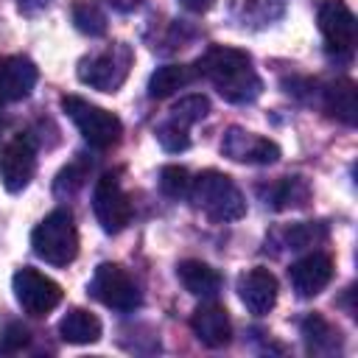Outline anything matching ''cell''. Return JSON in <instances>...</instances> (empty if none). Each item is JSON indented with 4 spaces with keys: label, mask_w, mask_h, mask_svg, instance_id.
Segmentation results:
<instances>
[{
    "label": "cell",
    "mask_w": 358,
    "mask_h": 358,
    "mask_svg": "<svg viewBox=\"0 0 358 358\" xmlns=\"http://www.w3.org/2000/svg\"><path fill=\"white\" fill-rule=\"evenodd\" d=\"M196 73L204 76L229 103H249L263 90V81L252 67V56L238 48H227V45L207 48L196 62Z\"/></svg>",
    "instance_id": "cell-1"
},
{
    "label": "cell",
    "mask_w": 358,
    "mask_h": 358,
    "mask_svg": "<svg viewBox=\"0 0 358 358\" xmlns=\"http://www.w3.org/2000/svg\"><path fill=\"white\" fill-rule=\"evenodd\" d=\"M190 201L196 210H201L210 221L215 224H227V221H238L246 215V201L243 193L238 190V185L221 173V171H201L196 179H190V190H187Z\"/></svg>",
    "instance_id": "cell-2"
},
{
    "label": "cell",
    "mask_w": 358,
    "mask_h": 358,
    "mask_svg": "<svg viewBox=\"0 0 358 358\" xmlns=\"http://www.w3.org/2000/svg\"><path fill=\"white\" fill-rule=\"evenodd\" d=\"M34 255L50 266H67L78 255V232L73 224L70 210L48 213L31 232Z\"/></svg>",
    "instance_id": "cell-3"
},
{
    "label": "cell",
    "mask_w": 358,
    "mask_h": 358,
    "mask_svg": "<svg viewBox=\"0 0 358 358\" xmlns=\"http://www.w3.org/2000/svg\"><path fill=\"white\" fill-rule=\"evenodd\" d=\"M62 109L92 148H112L123 134V123L117 115L78 95H62Z\"/></svg>",
    "instance_id": "cell-4"
},
{
    "label": "cell",
    "mask_w": 358,
    "mask_h": 358,
    "mask_svg": "<svg viewBox=\"0 0 358 358\" xmlns=\"http://www.w3.org/2000/svg\"><path fill=\"white\" fill-rule=\"evenodd\" d=\"M134 53L126 42H115L101 53L84 56L78 62V81L98 92H117L129 76Z\"/></svg>",
    "instance_id": "cell-5"
},
{
    "label": "cell",
    "mask_w": 358,
    "mask_h": 358,
    "mask_svg": "<svg viewBox=\"0 0 358 358\" xmlns=\"http://www.w3.org/2000/svg\"><path fill=\"white\" fill-rule=\"evenodd\" d=\"M87 291H90V296H95L101 305H106L112 310H134L140 305L137 282L117 263H101L87 285Z\"/></svg>",
    "instance_id": "cell-6"
},
{
    "label": "cell",
    "mask_w": 358,
    "mask_h": 358,
    "mask_svg": "<svg viewBox=\"0 0 358 358\" xmlns=\"http://www.w3.org/2000/svg\"><path fill=\"white\" fill-rule=\"evenodd\" d=\"M92 213H95L101 229L109 232V235H117L120 229L129 227V221H131V201L123 193V187H120V182H117L115 173H103L95 182V190H92Z\"/></svg>",
    "instance_id": "cell-7"
},
{
    "label": "cell",
    "mask_w": 358,
    "mask_h": 358,
    "mask_svg": "<svg viewBox=\"0 0 358 358\" xmlns=\"http://www.w3.org/2000/svg\"><path fill=\"white\" fill-rule=\"evenodd\" d=\"M11 285H14V296H17L20 308L31 316H45L62 302V285L31 266L20 268L11 280Z\"/></svg>",
    "instance_id": "cell-8"
},
{
    "label": "cell",
    "mask_w": 358,
    "mask_h": 358,
    "mask_svg": "<svg viewBox=\"0 0 358 358\" xmlns=\"http://www.w3.org/2000/svg\"><path fill=\"white\" fill-rule=\"evenodd\" d=\"M316 20L327 50L336 56H350L355 48V14L350 6L344 0H322Z\"/></svg>",
    "instance_id": "cell-9"
},
{
    "label": "cell",
    "mask_w": 358,
    "mask_h": 358,
    "mask_svg": "<svg viewBox=\"0 0 358 358\" xmlns=\"http://www.w3.org/2000/svg\"><path fill=\"white\" fill-rule=\"evenodd\" d=\"M221 151L224 157L246 165H271L280 159V145L268 137L252 134L241 126H229L221 137Z\"/></svg>",
    "instance_id": "cell-10"
},
{
    "label": "cell",
    "mask_w": 358,
    "mask_h": 358,
    "mask_svg": "<svg viewBox=\"0 0 358 358\" xmlns=\"http://www.w3.org/2000/svg\"><path fill=\"white\" fill-rule=\"evenodd\" d=\"M34 171H36V148L25 134H17L0 151V182L8 193H20L22 187H28Z\"/></svg>",
    "instance_id": "cell-11"
},
{
    "label": "cell",
    "mask_w": 358,
    "mask_h": 358,
    "mask_svg": "<svg viewBox=\"0 0 358 358\" xmlns=\"http://www.w3.org/2000/svg\"><path fill=\"white\" fill-rule=\"evenodd\" d=\"M288 280H291V288L296 291V296L310 299V296L322 294L330 285V280H333V257L324 255V252H310V255L299 257L296 263H291Z\"/></svg>",
    "instance_id": "cell-12"
},
{
    "label": "cell",
    "mask_w": 358,
    "mask_h": 358,
    "mask_svg": "<svg viewBox=\"0 0 358 358\" xmlns=\"http://www.w3.org/2000/svg\"><path fill=\"white\" fill-rule=\"evenodd\" d=\"M238 296L249 313L266 316L277 302V277L263 266L249 268L246 274L238 277Z\"/></svg>",
    "instance_id": "cell-13"
},
{
    "label": "cell",
    "mask_w": 358,
    "mask_h": 358,
    "mask_svg": "<svg viewBox=\"0 0 358 358\" xmlns=\"http://www.w3.org/2000/svg\"><path fill=\"white\" fill-rule=\"evenodd\" d=\"M39 73L36 64L25 56H3L0 59V106L22 101L31 95Z\"/></svg>",
    "instance_id": "cell-14"
},
{
    "label": "cell",
    "mask_w": 358,
    "mask_h": 358,
    "mask_svg": "<svg viewBox=\"0 0 358 358\" xmlns=\"http://www.w3.org/2000/svg\"><path fill=\"white\" fill-rule=\"evenodd\" d=\"M190 327L196 333V338L207 347H224L229 344L232 338V324H229V316L221 305L215 302H201L193 316H190Z\"/></svg>",
    "instance_id": "cell-15"
},
{
    "label": "cell",
    "mask_w": 358,
    "mask_h": 358,
    "mask_svg": "<svg viewBox=\"0 0 358 358\" xmlns=\"http://www.w3.org/2000/svg\"><path fill=\"white\" fill-rule=\"evenodd\" d=\"M263 204L271 210H291V207H305L310 199V187L302 176H282L266 187L257 190Z\"/></svg>",
    "instance_id": "cell-16"
},
{
    "label": "cell",
    "mask_w": 358,
    "mask_h": 358,
    "mask_svg": "<svg viewBox=\"0 0 358 358\" xmlns=\"http://www.w3.org/2000/svg\"><path fill=\"white\" fill-rule=\"evenodd\" d=\"M176 277H179V282L187 294L201 296V299H213L224 285L221 274L213 266L201 263V260H182L176 266Z\"/></svg>",
    "instance_id": "cell-17"
},
{
    "label": "cell",
    "mask_w": 358,
    "mask_h": 358,
    "mask_svg": "<svg viewBox=\"0 0 358 358\" xmlns=\"http://www.w3.org/2000/svg\"><path fill=\"white\" fill-rule=\"evenodd\" d=\"M59 336L67 344H95L101 338V319L84 308H73L59 322Z\"/></svg>",
    "instance_id": "cell-18"
},
{
    "label": "cell",
    "mask_w": 358,
    "mask_h": 358,
    "mask_svg": "<svg viewBox=\"0 0 358 358\" xmlns=\"http://www.w3.org/2000/svg\"><path fill=\"white\" fill-rule=\"evenodd\" d=\"M302 338H305L308 352L313 355H333L341 350V333L319 313H310L302 322Z\"/></svg>",
    "instance_id": "cell-19"
},
{
    "label": "cell",
    "mask_w": 358,
    "mask_h": 358,
    "mask_svg": "<svg viewBox=\"0 0 358 358\" xmlns=\"http://www.w3.org/2000/svg\"><path fill=\"white\" fill-rule=\"evenodd\" d=\"M285 11V0H235L232 17L243 28H263L280 20Z\"/></svg>",
    "instance_id": "cell-20"
},
{
    "label": "cell",
    "mask_w": 358,
    "mask_h": 358,
    "mask_svg": "<svg viewBox=\"0 0 358 358\" xmlns=\"http://www.w3.org/2000/svg\"><path fill=\"white\" fill-rule=\"evenodd\" d=\"M190 78H193L190 67H185V64H162L148 78V98H154V101L171 98L173 92L185 90L190 84Z\"/></svg>",
    "instance_id": "cell-21"
},
{
    "label": "cell",
    "mask_w": 358,
    "mask_h": 358,
    "mask_svg": "<svg viewBox=\"0 0 358 358\" xmlns=\"http://www.w3.org/2000/svg\"><path fill=\"white\" fill-rule=\"evenodd\" d=\"M324 109L338 117L341 123L352 126L355 123V112H358V103H355V84L352 81H336L324 90Z\"/></svg>",
    "instance_id": "cell-22"
},
{
    "label": "cell",
    "mask_w": 358,
    "mask_h": 358,
    "mask_svg": "<svg viewBox=\"0 0 358 358\" xmlns=\"http://www.w3.org/2000/svg\"><path fill=\"white\" fill-rule=\"evenodd\" d=\"M207 112H210V101L204 95H185V98H179L171 106V115L168 117L173 123H179V126L190 129L193 123H199L201 117H207Z\"/></svg>",
    "instance_id": "cell-23"
},
{
    "label": "cell",
    "mask_w": 358,
    "mask_h": 358,
    "mask_svg": "<svg viewBox=\"0 0 358 358\" xmlns=\"http://www.w3.org/2000/svg\"><path fill=\"white\" fill-rule=\"evenodd\" d=\"M73 22L81 34H90V36L106 34V14L95 3H76L73 6Z\"/></svg>",
    "instance_id": "cell-24"
},
{
    "label": "cell",
    "mask_w": 358,
    "mask_h": 358,
    "mask_svg": "<svg viewBox=\"0 0 358 358\" xmlns=\"http://www.w3.org/2000/svg\"><path fill=\"white\" fill-rule=\"evenodd\" d=\"M159 190L171 199H182L190 190V173L182 165H165L159 171Z\"/></svg>",
    "instance_id": "cell-25"
},
{
    "label": "cell",
    "mask_w": 358,
    "mask_h": 358,
    "mask_svg": "<svg viewBox=\"0 0 358 358\" xmlns=\"http://www.w3.org/2000/svg\"><path fill=\"white\" fill-rule=\"evenodd\" d=\"M324 238H327L324 224H294L291 229H285V246L288 249H305V246H313Z\"/></svg>",
    "instance_id": "cell-26"
},
{
    "label": "cell",
    "mask_w": 358,
    "mask_h": 358,
    "mask_svg": "<svg viewBox=\"0 0 358 358\" xmlns=\"http://www.w3.org/2000/svg\"><path fill=\"white\" fill-rule=\"evenodd\" d=\"M157 140H159V145H162L165 151H185V148L190 145L187 129L179 126V123H173L171 117L157 126Z\"/></svg>",
    "instance_id": "cell-27"
},
{
    "label": "cell",
    "mask_w": 358,
    "mask_h": 358,
    "mask_svg": "<svg viewBox=\"0 0 358 358\" xmlns=\"http://www.w3.org/2000/svg\"><path fill=\"white\" fill-rule=\"evenodd\" d=\"M28 344V330L22 324H8L0 333V352H17Z\"/></svg>",
    "instance_id": "cell-28"
},
{
    "label": "cell",
    "mask_w": 358,
    "mask_h": 358,
    "mask_svg": "<svg viewBox=\"0 0 358 358\" xmlns=\"http://www.w3.org/2000/svg\"><path fill=\"white\" fill-rule=\"evenodd\" d=\"M84 173L81 171H76V165H70V168H64L62 173H59V179H56V193L67 185V193H73V190H78L81 185H84V179H81Z\"/></svg>",
    "instance_id": "cell-29"
},
{
    "label": "cell",
    "mask_w": 358,
    "mask_h": 358,
    "mask_svg": "<svg viewBox=\"0 0 358 358\" xmlns=\"http://www.w3.org/2000/svg\"><path fill=\"white\" fill-rule=\"evenodd\" d=\"M179 3H182V8H187L193 14H204L207 8H213L215 0H179Z\"/></svg>",
    "instance_id": "cell-30"
},
{
    "label": "cell",
    "mask_w": 358,
    "mask_h": 358,
    "mask_svg": "<svg viewBox=\"0 0 358 358\" xmlns=\"http://www.w3.org/2000/svg\"><path fill=\"white\" fill-rule=\"evenodd\" d=\"M48 3H50V0H17L20 11H25V14H36V11H42Z\"/></svg>",
    "instance_id": "cell-31"
},
{
    "label": "cell",
    "mask_w": 358,
    "mask_h": 358,
    "mask_svg": "<svg viewBox=\"0 0 358 358\" xmlns=\"http://www.w3.org/2000/svg\"><path fill=\"white\" fill-rule=\"evenodd\" d=\"M143 0H109V6H115L117 11H131V8H137Z\"/></svg>",
    "instance_id": "cell-32"
}]
</instances>
